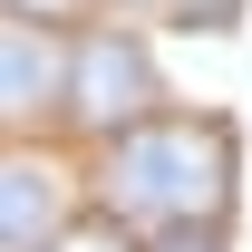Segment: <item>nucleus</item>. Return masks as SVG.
<instances>
[{
	"label": "nucleus",
	"instance_id": "2",
	"mask_svg": "<svg viewBox=\"0 0 252 252\" xmlns=\"http://www.w3.org/2000/svg\"><path fill=\"white\" fill-rule=\"evenodd\" d=\"M68 117L107 126V136H136V126L156 117V59L126 30H88L78 39V68H68Z\"/></svg>",
	"mask_w": 252,
	"mask_h": 252
},
{
	"label": "nucleus",
	"instance_id": "6",
	"mask_svg": "<svg viewBox=\"0 0 252 252\" xmlns=\"http://www.w3.org/2000/svg\"><path fill=\"white\" fill-rule=\"evenodd\" d=\"M146 252H223V233H214V223H175V233H156Z\"/></svg>",
	"mask_w": 252,
	"mask_h": 252
},
{
	"label": "nucleus",
	"instance_id": "4",
	"mask_svg": "<svg viewBox=\"0 0 252 252\" xmlns=\"http://www.w3.org/2000/svg\"><path fill=\"white\" fill-rule=\"evenodd\" d=\"M59 223H68L59 165L10 156V165H0V252H59Z\"/></svg>",
	"mask_w": 252,
	"mask_h": 252
},
{
	"label": "nucleus",
	"instance_id": "7",
	"mask_svg": "<svg viewBox=\"0 0 252 252\" xmlns=\"http://www.w3.org/2000/svg\"><path fill=\"white\" fill-rule=\"evenodd\" d=\"M68 0H10V20H59Z\"/></svg>",
	"mask_w": 252,
	"mask_h": 252
},
{
	"label": "nucleus",
	"instance_id": "1",
	"mask_svg": "<svg viewBox=\"0 0 252 252\" xmlns=\"http://www.w3.org/2000/svg\"><path fill=\"white\" fill-rule=\"evenodd\" d=\"M107 223H146V233H175V223H223L233 204V136L214 117H146L136 136L107 146Z\"/></svg>",
	"mask_w": 252,
	"mask_h": 252
},
{
	"label": "nucleus",
	"instance_id": "3",
	"mask_svg": "<svg viewBox=\"0 0 252 252\" xmlns=\"http://www.w3.org/2000/svg\"><path fill=\"white\" fill-rule=\"evenodd\" d=\"M68 68H78V49H59L49 20H10V39H0V117L30 126L49 107H68Z\"/></svg>",
	"mask_w": 252,
	"mask_h": 252
},
{
	"label": "nucleus",
	"instance_id": "8",
	"mask_svg": "<svg viewBox=\"0 0 252 252\" xmlns=\"http://www.w3.org/2000/svg\"><path fill=\"white\" fill-rule=\"evenodd\" d=\"M59 252H117V243H107V233H78V243H59Z\"/></svg>",
	"mask_w": 252,
	"mask_h": 252
},
{
	"label": "nucleus",
	"instance_id": "5",
	"mask_svg": "<svg viewBox=\"0 0 252 252\" xmlns=\"http://www.w3.org/2000/svg\"><path fill=\"white\" fill-rule=\"evenodd\" d=\"M165 10H175L185 30H233V20H243V0H165Z\"/></svg>",
	"mask_w": 252,
	"mask_h": 252
}]
</instances>
